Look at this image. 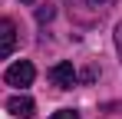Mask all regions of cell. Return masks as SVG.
<instances>
[{
    "mask_svg": "<svg viewBox=\"0 0 122 119\" xmlns=\"http://www.w3.org/2000/svg\"><path fill=\"white\" fill-rule=\"evenodd\" d=\"M33 76H36V70H33V63H30V60H17V63L3 73L7 86H17V89H26V86L33 83Z\"/></svg>",
    "mask_w": 122,
    "mask_h": 119,
    "instance_id": "cell-1",
    "label": "cell"
},
{
    "mask_svg": "<svg viewBox=\"0 0 122 119\" xmlns=\"http://www.w3.org/2000/svg\"><path fill=\"white\" fill-rule=\"evenodd\" d=\"M50 83L56 86V89H73L76 86V79H79V73L73 70V63H56V66H50Z\"/></svg>",
    "mask_w": 122,
    "mask_h": 119,
    "instance_id": "cell-2",
    "label": "cell"
},
{
    "mask_svg": "<svg viewBox=\"0 0 122 119\" xmlns=\"http://www.w3.org/2000/svg\"><path fill=\"white\" fill-rule=\"evenodd\" d=\"M13 50H17V27L13 20L0 17V60H7Z\"/></svg>",
    "mask_w": 122,
    "mask_h": 119,
    "instance_id": "cell-3",
    "label": "cell"
},
{
    "mask_svg": "<svg viewBox=\"0 0 122 119\" xmlns=\"http://www.w3.org/2000/svg\"><path fill=\"white\" fill-rule=\"evenodd\" d=\"M7 109H10V116H17V119H30L33 113H36V103L20 93V96H10V99H7Z\"/></svg>",
    "mask_w": 122,
    "mask_h": 119,
    "instance_id": "cell-4",
    "label": "cell"
},
{
    "mask_svg": "<svg viewBox=\"0 0 122 119\" xmlns=\"http://www.w3.org/2000/svg\"><path fill=\"white\" fill-rule=\"evenodd\" d=\"M50 119H79V113L76 109H60V113H53Z\"/></svg>",
    "mask_w": 122,
    "mask_h": 119,
    "instance_id": "cell-5",
    "label": "cell"
},
{
    "mask_svg": "<svg viewBox=\"0 0 122 119\" xmlns=\"http://www.w3.org/2000/svg\"><path fill=\"white\" fill-rule=\"evenodd\" d=\"M50 17H53V7H50V3L36 10V20H40V23H46V20H50Z\"/></svg>",
    "mask_w": 122,
    "mask_h": 119,
    "instance_id": "cell-6",
    "label": "cell"
},
{
    "mask_svg": "<svg viewBox=\"0 0 122 119\" xmlns=\"http://www.w3.org/2000/svg\"><path fill=\"white\" fill-rule=\"evenodd\" d=\"M89 7H99V10H109V7H116V0H86Z\"/></svg>",
    "mask_w": 122,
    "mask_h": 119,
    "instance_id": "cell-7",
    "label": "cell"
},
{
    "mask_svg": "<svg viewBox=\"0 0 122 119\" xmlns=\"http://www.w3.org/2000/svg\"><path fill=\"white\" fill-rule=\"evenodd\" d=\"M116 50H119V56H122V20L116 23Z\"/></svg>",
    "mask_w": 122,
    "mask_h": 119,
    "instance_id": "cell-8",
    "label": "cell"
},
{
    "mask_svg": "<svg viewBox=\"0 0 122 119\" xmlns=\"http://www.w3.org/2000/svg\"><path fill=\"white\" fill-rule=\"evenodd\" d=\"M20 3H33V0H20Z\"/></svg>",
    "mask_w": 122,
    "mask_h": 119,
    "instance_id": "cell-9",
    "label": "cell"
}]
</instances>
